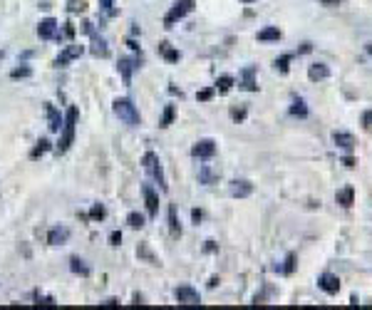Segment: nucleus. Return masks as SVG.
Wrapping results in <instances>:
<instances>
[{"mask_svg": "<svg viewBox=\"0 0 372 310\" xmlns=\"http://www.w3.org/2000/svg\"><path fill=\"white\" fill-rule=\"evenodd\" d=\"M77 115H79V112H77V107H70V109H67V117H65V122H62V136H60V142H57V147H55L57 154H65V152L72 147Z\"/></svg>", "mask_w": 372, "mask_h": 310, "instance_id": "f257e3e1", "label": "nucleus"}, {"mask_svg": "<svg viewBox=\"0 0 372 310\" xmlns=\"http://www.w3.org/2000/svg\"><path fill=\"white\" fill-rule=\"evenodd\" d=\"M114 115L119 117L124 124H129V127H139V122H142L137 104H134L131 99H127V97L114 99Z\"/></svg>", "mask_w": 372, "mask_h": 310, "instance_id": "f03ea898", "label": "nucleus"}, {"mask_svg": "<svg viewBox=\"0 0 372 310\" xmlns=\"http://www.w3.org/2000/svg\"><path fill=\"white\" fill-rule=\"evenodd\" d=\"M142 164H144V169H147L149 174L154 176V181H159V189H162V191H167V179H164V169H162L159 156L154 154V152H147L144 159H142Z\"/></svg>", "mask_w": 372, "mask_h": 310, "instance_id": "7ed1b4c3", "label": "nucleus"}, {"mask_svg": "<svg viewBox=\"0 0 372 310\" xmlns=\"http://www.w3.org/2000/svg\"><path fill=\"white\" fill-rule=\"evenodd\" d=\"M191 10H194V0H176V3L171 5V10L167 13V18H164V25H167V27H174V25H176L181 18H186Z\"/></svg>", "mask_w": 372, "mask_h": 310, "instance_id": "20e7f679", "label": "nucleus"}, {"mask_svg": "<svg viewBox=\"0 0 372 310\" xmlns=\"http://www.w3.org/2000/svg\"><path fill=\"white\" fill-rule=\"evenodd\" d=\"M37 35H40V40H55V38H60V27H57V20H55V18L40 20V25H37Z\"/></svg>", "mask_w": 372, "mask_h": 310, "instance_id": "39448f33", "label": "nucleus"}, {"mask_svg": "<svg viewBox=\"0 0 372 310\" xmlns=\"http://www.w3.org/2000/svg\"><path fill=\"white\" fill-rule=\"evenodd\" d=\"M174 298H176L179 303H184V305H199V303H201L199 293L194 291L191 286H179V288L174 291Z\"/></svg>", "mask_w": 372, "mask_h": 310, "instance_id": "423d86ee", "label": "nucleus"}, {"mask_svg": "<svg viewBox=\"0 0 372 310\" xmlns=\"http://www.w3.org/2000/svg\"><path fill=\"white\" fill-rule=\"evenodd\" d=\"M191 154L196 156V159H211V156L216 154V142H214V139H201V142H196L194 149H191Z\"/></svg>", "mask_w": 372, "mask_h": 310, "instance_id": "0eeeda50", "label": "nucleus"}, {"mask_svg": "<svg viewBox=\"0 0 372 310\" xmlns=\"http://www.w3.org/2000/svg\"><path fill=\"white\" fill-rule=\"evenodd\" d=\"M228 191H231L233 199H246V196L253 194V184L248 179H233L231 186H228Z\"/></svg>", "mask_w": 372, "mask_h": 310, "instance_id": "6e6552de", "label": "nucleus"}, {"mask_svg": "<svg viewBox=\"0 0 372 310\" xmlns=\"http://www.w3.org/2000/svg\"><path fill=\"white\" fill-rule=\"evenodd\" d=\"M317 288L325 291L328 295H335V293L340 291V278H337L335 273H323V275L317 278Z\"/></svg>", "mask_w": 372, "mask_h": 310, "instance_id": "1a4fd4ad", "label": "nucleus"}, {"mask_svg": "<svg viewBox=\"0 0 372 310\" xmlns=\"http://www.w3.org/2000/svg\"><path fill=\"white\" fill-rule=\"evenodd\" d=\"M139 65H142V58H122V60H119V65H117V67H119V72H122V77H124L127 84L131 82V72H134Z\"/></svg>", "mask_w": 372, "mask_h": 310, "instance_id": "9d476101", "label": "nucleus"}, {"mask_svg": "<svg viewBox=\"0 0 372 310\" xmlns=\"http://www.w3.org/2000/svg\"><path fill=\"white\" fill-rule=\"evenodd\" d=\"M142 194H144V201H147V211H149V216L154 218L156 213H159V194L149 186V184H144L142 186Z\"/></svg>", "mask_w": 372, "mask_h": 310, "instance_id": "9b49d317", "label": "nucleus"}, {"mask_svg": "<svg viewBox=\"0 0 372 310\" xmlns=\"http://www.w3.org/2000/svg\"><path fill=\"white\" fill-rule=\"evenodd\" d=\"M82 52H85V47H82V45H70V47H65V50H62V52H60V55H57L55 65H57V67H65V65H67V62H70V60L79 58V55H82Z\"/></svg>", "mask_w": 372, "mask_h": 310, "instance_id": "f8f14e48", "label": "nucleus"}, {"mask_svg": "<svg viewBox=\"0 0 372 310\" xmlns=\"http://www.w3.org/2000/svg\"><path fill=\"white\" fill-rule=\"evenodd\" d=\"M67 241H70V229L67 226H55V229H50V233H47V243L50 246H62Z\"/></svg>", "mask_w": 372, "mask_h": 310, "instance_id": "ddd939ff", "label": "nucleus"}, {"mask_svg": "<svg viewBox=\"0 0 372 310\" xmlns=\"http://www.w3.org/2000/svg\"><path fill=\"white\" fill-rule=\"evenodd\" d=\"M333 142H335V147H340L342 152H353L355 149V136L350 132H335Z\"/></svg>", "mask_w": 372, "mask_h": 310, "instance_id": "4468645a", "label": "nucleus"}, {"mask_svg": "<svg viewBox=\"0 0 372 310\" xmlns=\"http://www.w3.org/2000/svg\"><path fill=\"white\" fill-rule=\"evenodd\" d=\"M308 77L313 79V82L328 79V77H330V67H328V65H323V62H315V65H310V70H308Z\"/></svg>", "mask_w": 372, "mask_h": 310, "instance_id": "2eb2a0df", "label": "nucleus"}, {"mask_svg": "<svg viewBox=\"0 0 372 310\" xmlns=\"http://www.w3.org/2000/svg\"><path fill=\"white\" fill-rule=\"evenodd\" d=\"M90 38H92V55H97V58H107L110 55V47H107V42L99 38L97 33H90Z\"/></svg>", "mask_w": 372, "mask_h": 310, "instance_id": "dca6fc26", "label": "nucleus"}, {"mask_svg": "<svg viewBox=\"0 0 372 310\" xmlns=\"http://www.w3.org/2000/svg\"><path fill=\"white\" fill-rule=\"evenodd\" d=\"M45 112H47V122H50L47 127H50L52 132H60V129H62V122H65V119L60 117V112H57L52 104H47V107H45Z\"/></svg>", "mask_w": 372, "mask_h": 310, "instance_id": "f3484780", "label": "nucleus"}, {"mask_svg": "<svg viewBox=\"0 0 372 310\" xmlns=\"http://www.w3.org/2000/svg\"><path fill=\"white\" fill-rule=\"evenodd\" d=\"M241 75H243V82H241L243 90H248V92H256V90H258V84H256V79H253V75H256V67H246Z\"/></svg>", "mask_w": 372, "mask_h": 310, "instance_id": "a211bd4d", "label": "nucleus"}, {"mask_svg": "<svg viewBox=\"0 0 372 310\" xmlns=\"http://www.w3.org/2000/svg\"><path fill=\"white\" fill-rule=\"evenodd\" d=\"M335 199H337V204H340V206L350 209V206H353V199H355V189H353V186H348V189L337 191V194H335Z\"/></svg>", "mask_w": 372, "mask_h": 310, "instance_id": "6ab92c4d", "label": "nucleus"}, {"mask_svg": "<svg viewBox=\"0 0 372 310\" xmlns=\"http://www.w3.org/2000/svg\"><path fill=\"white\" fill-rule=\"evenodd\" d=\"M219 176H221V172H219V169H216V172H214V169H208V166H201V169H199V179H201V184H214V181H219Z\"/></svg>", "mask_w": 372, "mask_h": 310, "instance_id": "aec40b11", "label": "nucleus"}, {"mask_svg": "<svg viewBox=\"0 0 372 310\" xmlns=\"http://www.w3.org/2000/svg\"><path fill=\"white\" fill-rule=\"evenodd\" d=\"M258 40H260V42H273V40H280V30H278V27H263V30H258Z\"/></svg>", "mask_w": 372, "mask_h": 310, "instance_id": "412c9836", "label": "nucleus"}, {"mask_svg": "<svg viewBox=\"0 0 372 310\" xmlns=\"http://www.w3.org/2000/svg\"><path fill=\"white\" fill-rule=\"evenodd\" d=\"M70 268H72V273H79V275H90V266H87L82 258H77V256H74L72 261H70Z\"/></svg>", "mask_w": 372, "mask_h": 310, "instance_id": "4be33fe9", "label": "nucleus"}, {"mask_svg": "<svg viewBox=\"0 0 372 310\" xmlns=\"http://www.w3.org/2000/svg\"><path fill=\"white\" fill-rule=\"evenodd\" d=\"M169 226H171V233H174V236H179V233H181L179 218H176V206H169Z\"/></svg>", "mask_w": 372, "mask_h": 310, "instance_id": "5701e85b", "label": "nucleus"}, {"mask_svg": "<svg viewBox=\"0 0 372 310\" xmlns=\"http://www.w3.org/2000/svg\"><path fill=\"white\" fill-rule=\"evenodd\" d=\"M127 223H129L131 229H142V226L147 223V218H144L139 211H131L129 216H127Z\"/></svg>", "mask_w": 372, "mask_h": 310, "instance_id": "b1692460", "label": "nucleus"}, {"mask_svg": "<svg viewBox=\"0 0 372 310\" xmlns=\"http://www.w3.org/2000/svg\"><path fill=\"white\" fill-rule=\"evenodd\" d=\"M290 115H296V117H308V107H305V102L298 97L293 99V107H290Z\"/></svg>", "mask_w": 372, "mask_h": 310, "instance_id": "393cba45", "label": "nucleus"}, {"mask_svg": "<svg viewBox=\"0 0 372 310\" xmlns=\"http://www.w3.org/2000/svg\"><path fill=\"white\" fill-rule=\"evenodd\" d=\"M159 50H162V55H164V58H167L169 62H179V58H181V55H179L176 50H169L167 42H162V47H159Z\"/></svg>", "mask_w": 372, "mask_h": 310, "instance_id": "a878e982", "label": "nucleus"}, {"mask_svg": "<svg viewBox=\"0 0 372 310\" xmlns=\"http://www.w3.org/2000/svg\"><path fill=\"white\" fill-rule=\"evenodd\" d=\"M231 84H233V77H231V75H223V77H219V82H216V90L228 92V90H231Z\"/></svg>", "mask_w": 372, "mask_h": 310, "instance_id": "bb28decb", "label": "nucleus"}, {"mask_svg": "<svg viewBox=\"0 0 372 310\" xmlns=\"http://www.w3.org/2000/svg\"><path fill=\"white\" fill-rule=\"evenodd\" d=\"M33 75V70L28 67V65H22V67H15L13 72H10V77L13 79H20V77H30Z\"/></svg>", "mask_w": 372, "mask_h": 310, "instance_id": "cd10ccee", "label": "nucleus"}, {"mask_svg": "<svg viewBox=\"0 0 372 310\" xmlns=\"http://www.w3.org/2000/svg\"><path fill=\"white\" fill-rule=\"evenodd\" d=\"M47 149H50V142H47V139H40V142H37V147L33 149V154H30V156H33V159H37L40 154H45Z\"/></svg>", "mask_w": 372, "mask_h": 310, "instance_id": "c85d7f7f", "label": "nucleus"}, {"mask_svg": "<svg viewBox=\"0 0 372 310\" xmlns=\"http://www.w3.org/2000/svg\"><path fill=\"white\" fill-rule=\"evenodd\" d=\"M90 216H92L94 221H102V218L107 216V209H104L102 204H94V206H92V211H90Z\"/></svg>", "mask_w": 372, "mask_h": 310, "instance_id": "c756f323", "label": "nucleus"}, {"mask_svg": "<svg viewBox=\"0 0 372 310\" xmlns=\"http://www.w3.org/2000/svg\"><path fill=\"white\" fill-rule=\"evenodd\" d=\"M85 8H87L85 0H70V3H67V10H70V13H82Z\"/></svg>", "mask_w": 372, "mask_h": 310, "instance_id": "7c9ffc66", "label": "nucleus"}, {"mask_svg": "<svg viewBox=\"0 0 372 310\" xmlns=\"http://www.w3.org/2000/svg\"><path fill=\"white\" fill-rule=\"evenodd\" d=\"M171 119H174V104H167V109H164V117H162V124H159V127H169Z\"/></svg>", "mask_w": 372, "mask_h": 310, "instance_id": "2f4dec72", "label": "nucleus"}, {"mask_svg": "<svg viewBox=\"0 0 372 310\" xmlns=\"http://www.w3.org/2000/svg\"><path fill=\"white\" fill-rule=\"evenodd\" d=\"M214 92H216V87H206V90H201V92L196 95V99H199V102H208V99L214 97Z\"/></svg>", "mask_w": 372, "mask_h": 310, "instance_id": "473e14b6", "label": "nucleus"}, {"mask_svg": "<svg viewBox=\"0 0 372 310\" xmlns=\"http://www.w3.org/2000/svg\"><path fill=\"white\" fill-rule=\"evenodd\" d=\"M288 62H290V55H283V58L276 60V70L280 72H288Z\"/></svg>", "mask_w": 372, "mask_h": 310, "instance_id": "72a5a7b5", "label": "nucleus"}, {"mask_svg": "<svg viewBox=\"0 0 372 310\" xmlns=\"http://www.w3.org/2000/svg\"><path fill=\"white\" fill-rule=\"evenodd\" d=\"M293 263H296V256L290 253V256L285 258V266H283V273H293Z\"/></svg>", "mask_w": 372, "mask_h": 310, "instance_id": "f704fd0d", "label": "nucleus"}, {"mask_svg": "<svg viewBox=\"0 0 372 310\" xmlns=\"http://www.w3.org/2000/svg\"><path fill=\"white\" fill-rule=\"evenodd\" d=\"M362 124H365V129H372V109H367L362 115Z\"/></svg>", "mask_w": 372, "mask_h": 310, "instance_id": "c9c22d12", "label": "nucleus"}, {"mask_svg": "<svg viewBox=\"0 0 372 310\" xmlns=\"http://www.w3.org/2000/svg\"><path fill=\"white\" fill-rule=\"evenodd\" d=\"M110 241H112V246H119V243H122V233H119V231H112Z\"/></svg>", "mask_w": 372, "mask_h": 310, "instance_id": "e433bc0d", "label": "nucleus"}, {"mask_svg": "<svg viewBox=\"0 0 372 310\" xmlns=\"http://www.w3.org/2000/svg\"><path fill=\"white\" fill-rule=\"evenodd\" d=\"M112 5H114V0H99V8L107 10V13H112Z\"/></svg>", "mask_w": 372, "mask_h": 310, "instance_id": "4c0bfd02", "label": "nucleus"}, {"mask_svg": "<svg viewBox=\"0 0 372 310\" xmlns=\"http://www.w3.org/2000/svg\"><path fill=\"white\" fill-rule=\"evenodd\" d=\"M37 305H55V300H52V298H40V295H37Z\"/></svg>", "mask_w": 372, "mask_h": 310, "instance_id": "58836bf2", "label": "nucleus"}, {"mask_svg": "<svg viewBox=\"0 0 372 310\" xmlns=\"http://www.w3.org/2000/svg\"><path fill=\"white\" fill-rule=\"evenodd\" d=\"M191 218H194V221H196V223H199V221H201V218H204V213L199 211V209H194V211H191Z\"/></svg>", "mask_w": 372, "mask_h": 310, "instance_id": "ea45409f", "label": "nucleus"}, {"mask_svg": "<svg viewBox=\"0 0 372 310\" xmlns=\"http://www.w3.org/2000/svg\"><path fill=\"white\" fill-rule=\"evenodd\" d=\"M231 117H233V119H243V117H246V109H233Z\"/></svg>", "mask_w": 372, "mask_h": 310, "instance_id": "a19ab883", "label": "nucleus"}, {"mask_svg": "<svg viewBox=\"0 0 372 310\" xmlns=\"http://www.w3.org/2000/svg\"><path fill=\"white\" fill-rule=\"evenodd\" d=\"M342 164H345L348 169H353V166H355V159H353V156H345V159H342Z\"/></svg>", "mask_w": 372, "mask_h": 310, "instance_id": "79ce46f5", "label": "nucleus"}, {"mask_svg": "<svg viewBox=\"0 0 372 310\" xmlns=\"http://www.w3.org/2000/svg\"><path fill=\"white\" fill-rule=\"evenodd\" d=\"M325 5H340V0H323Z\"/></svg>", "mask_w": 372, "mask_h": 310, "instance_id": "37998d69", "label": "nucleus"}, {"mask_svg": "<svg viewBox=\"0 0 372 310\" xmlns=\"http://www.w3.org/2000/svg\"><path fill=\"white\" fill-rule=\"evenodd\" d=\"M365 50H367V55H372V42H367V45H365Z\"/></svg>", "mask_w": 372, "mask_h": 310, "instance_id": "c03bdc74", "label": "nucleus"}, {"mask_svg": "<svg viewBox=\"0 0 372 310\" xmlns=\"http://www.w3.org/2000/svg\"><path fill=\"white\" fill-rule=\"evenodd\" d=\"M243 3H253V0H243Z\"/></svg>", "mask_w": 372, "mask_h": 310, "instance_id": "a18cd8bd", "label": "nucleus"}, {"mask_svg": "<svg viewBox=\"0 0 372 310\" xmlns=\"http://www.w3.org/2000/svg\"><path fill=\"white\" fill-rule=\"evenodd\" d=\"M0 60H3V52H0Z\"/></svg>", "mask_w": 372, "mask_h": 310, "instance_id": "49530a36", "label": "nucleus"}]
</instances>
